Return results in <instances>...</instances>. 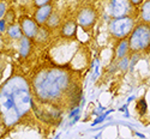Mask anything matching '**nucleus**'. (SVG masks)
Here are the masks:
<instances>
[{
	"instance_id": "6",
	"label": "nucleus",
	"mask_w": 150,
	"mask_h": 139,
	"mask_svg": "<svg viewBox=\"0 0 150 139\" xmlns=\"http://www.w3.org/2000/svg\"><path fill=\"white\" fill-rule=\"evenodd\" d=\"M96 19H97V16L95 10L91 7H84L79 11V13L77 16V24L84 30H89L95 25Z\"/></svg>"
},
{
	"instance_id": "9",
	"label": "nucleus",
	"mask_w": 150,
	"mask_h": 139,
	"mask_svg": "<svg viewBox=\"0 0 150 139\" xmlns=\"http://www.w3.org/2000/svg\"><path fill=\"white\" fill-rule=\"evenodd\" d=\"M130 52V43H129V39H122L120 40V42L118 43L117 48H115V58L118 60L125 58Z\"/></svg>"
},
{
	"instance_id": "10",
	"label": "nucleus",
	"mask_w": 150,
	"mask_h": 139,
	"mask_svg": "<svg viewBox=\"0 0 150 139\" xmlns=\"http://www.w3.org/2000/svg\"><path fill=\"white\" fill-rule=\"evenodd\" d=\"M76 31H77V22L74 20H67L61 28V35L64 37H67V39L76 35Z\"/></svg>"
},
{
	"instance_id": "14",
	"label": "nucleus",
	"mask_w": 150,
	"mask_h": 139,
	"mask_svg": "<svg viewBox=\"0 0 150 139\" xmlns=\"http://www.w3.org/2000/svg\"><path fill=\"white\" fill-rule=\"evenodd\" d=\"M60 23V17L59 15L57 13V12H53V13L51 15V17L48 18V20L46 22V27L48 29H52V28H57L58 25Z\"/></svg>"
},
{
	"instance_id": "4",
	"label": "nucleus",
	"mask_w": 150,
	"mask_h": 139,
	"mask_svg": "<svg viewBox=\"0 0 150 139\" xmlns=\"http://www.w3.org/2000/svg\"><path fill=\"white\" fill-rule=\"evenodd\" d=\"M134 28V19L130 16L113 18V20L109 24V32L115 39L122 40L132 32Z\"/></svg>"
},
{
	"instance_id": "2",
	"label": "nucleus",
	"mask_w": 150,
	"mask_h": 139,
	"mask_svg": "<svg viewBox=\"0 0 150 139\" xmlns=\"http://www.w3.org/2000/svg\"><path fill=\"white\" fill-rule=\"evenodd\" d=\"M72 78L69 71L61 67L43 68L35 75L33 89L41 102L55 104L67 95H72Z\"/></svg>"
},
{
	"instance_id": "5",
	"label": "nucleus",
	"mask_w": 150,
	"mask_h": 139,
	"mask_svg": "<svg viewBox=\"0 0 150 139\" xmlns=\"http://www.w3.org/2000/svg\"><path fill=\"white\" fill-rule=\"evenodd\" d=\"M131 7L132 4L130 0H110L108 5V11L113 18H119L129 16V13L131 12Z\"/></svg>"
},
{
	"instance_id": "20",
	"label": "nucleus",
	"mask_w": 150,
	"mask_h": 139,
	"mask_svg": "<svg viewBox=\"0 0 150 139\" xmlns=\"http://www.w3.org/2000/svg\"><path fill=\"white\" fill-rule=\"evenodd\" d=\"M4 8H5V5H4V4H1V5H0V15H1L3 12H4Z\"/></svg>"
},
{
	"instance_id": "12",
	"label": "nucleus",
	"mask_w": 150,
	"mask_h": 139,
	"mask_svg": "<svg viewBox=\"0 0 150 139\" xmlns=\"http://www.w3.org/2000/svg\"><path fill=\"white\" fill-rule=\"evenodd\" d=\"M141 18L143 23L150 24V0H145L141 5Z\"/></svg>"
},
{
	"instance_id": "17",
	"label": "nucleus",
	"mask_w": 150,
	"mask_h": 139,
	"mask_svg": "<svg viewBox=\"0 0 150 139\" xmlns=\"http://www.w3.org/2000/svg\"><path fill=\"white\" fill-rule=\"evenodd\" d=\"M137 109H138L141 115H143V114L146 113V102H145L144 98H141L138 101V103H137Z\"/></svg>"
},
{
	"instance_id": "13",
	"label": "nucleus",
	"mask_w": 150,
	"mask_h": 139,
	"mask_svg": "<svg viewBox=\"0 0 150 139\" xmlns=\"http://www.w3.org/2000/svg\"><path fill=\"white\" fill-rule=\"evenodd\" d=\"M7 32L11 39H22L23 37V32H22V29L19 25H11Z\"/></svg>"
},
{
	"instance_id": "3",
	"label": "nucleus",
	"mask_w": 150,
	"mask_h": 139,
	"mask_svg": "<svg viewBox=\"0 0 150 139\" xmlns=\"http://www.w3.org/2000/svg\"><path fill=\"white\" fill-rule=\"evenodd\" d=\"M130 52L142 53L150 49V24L139 23L133 28L129 37Z\"/></svg>"
},
{
	"instance_id": "18",
	"label": "nucleus",
	"mask_w": 150,
	"mask_h": 139,
	"mask_svg": "<svg viewBox=\"0 0 150 139\" xmlns=\"http://www.w3.org/2000/svg\"><path fill=\"white\" fill-rule=\"evenodd\" d=\"M52 0H34V3L37 7L40 6H43V5H47V4H51Z\"/></svg>"
},
{
	"instance_id": "11",
	"label": "nucleus",
	"mask_w": 150,
	"mask_h": 139,
	"mask_svg": "<svg viewBox=\"0 0 150 139\" xmlns=\"http://www.w3.org/2000/svg\"><path fill=\"white\" fill-rule=\"evenodd\" d=\"M31 50V42H30V39L28 37L23 36L21 41H19V54L22 58H27Z\"/></svg>"
},
{
	"instance_id": "1",
	"label": "nucleus",
	"mask_w": 150,
	"mask_h": 139,
	"mask_svg": "<svg viewBox=\"0 0 150 139\" xmlns=\"http://www.w3.org/2000/svg\"><path fill=\"white\" fill-rule=\"evenodd\" d=\"M31 102L28 82L19 75L10 78L0 89V116L4 123L15 125L29 111Z\"/></svg>"
},
{
	"instance_id": "8",
	"label": "nucleus",
	"mask_w": 150,
	"mask_h": 139,
	"mask_svg": "<svg viewBox=\"0 0 150 139\" xmlns=\"http://www.w3.org/2000/svg\"><path fill=\"white\" fill-rule=\"evenodd\" d=\"M52 13H53V6L51 4H47V5L37 7L34 19L39 25H43V24H46V22L48 20V18L51 17Z\"/></svg>"
},
{
	"instance_id": "19",
	"label": "nucleus",
	"mask_w": 150,
	"mask_h": 139,
	"mask_svg": "<svg viewBox=\"0 0 150 139\" xmlns=\"http://www.w3.org/2000/svg\"><path fill=\"white\" fill-rule=\"evenodd\" d=\"M130 1H131V4H132V5L137 6V5H142L144 0H130Z\"/></svg>"
},
{
	"instance_id": "16",
	"label": "nucleus",
	"mask_w": 150,
	"mask_h": 139,
	"mask_svg": "<svg viewBox=\"0 0 150 139\" xmlns=\"http://www.w3.org/2000/svg\"><path fill=\"white\" fill-rule=\"evenodd\" d=\"M118 67L121 70V71H127L129 67H130V61H129V58H122L119 60V64H118Z\"/></svg>"
},
{
	"instance_id": "7",
	"label": "nucleus",
	"mask_w": 150,
	"mask_h": 139,
	"mask_svg": "<svg viewBox=\"0 0 150 139\" xmlns=\"http://www.w3.org/2000/svg\"><path fill=\"white\" fill-rule=\"evenodd\" d=\"M19 27L22 29L23 36L28 37V39H35V36L39 31V24L35 22V19H31L29 17H23L19 20Z\"/></svg>"
},
{
	"instance_id": "15",
	"label": "nucleus",
	"mask_w": 150,
	"mask_h": 139,
	"mask_svg": "<svg viewBox=\"0 0 150 139\" xmlns=\"http://www.w3.org/2000/svg\"><path fill=\"white\" fill-rule=\"evenodd\" d=\"M48 36H49L48 30L46 28H40L39 31H37V34H36V36H35V39H36L37 42H43L48 39Z\"/></svg>"
}]
</instances>
